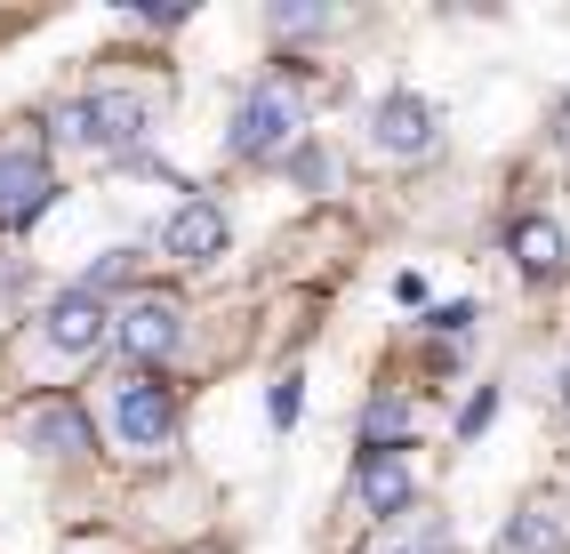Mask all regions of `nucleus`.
<instances>
[{
    "mask_svg": "<svg viewBox=\"0 0 570 554\" xmlns=\"http://www.w3.org/2000/svg\"><path fill=\"white\" fill-rule=\"evenodd\" d=\"M97 426L121 458L154 466V458L177 451V394L154 369H112V378H97Z\"/></svg>",
    "mask_w": 570,
    "mask_h": 554,
    "instance_id": "obj_1",
    "label": "nucleus"
},
{
    "mask_svg": "<svg viewBox=\"0 0 570 554\" xmlns=\"http://www.w3.org/2000/svg\"><path fill=\"white\" fill-rule=\"evenodd\" d=\"M154 121H161L154 89H137V81H97V89H81V105H65V113H57V137H72V145L97 154V161H129V154H145Z\"/></svg>",
    "mask_w": 570,
    "mask_h": 554,
    "instance_id": "obj_2",
    "label": "nucleus"
},
{
    "mask_svg": "<svg viewBox=\"0 0 570 554\" xmlns=\"http://www.w3.org/2000/svg\"><path fill=\"white\" fill-rule=\"evenodd\" d=\"M306 113H314L306 81H289V72L249 81L242 105H234V121H225V161H274V154H289V145L306 137Z\"/></svg>",
    "mask_w": 570,
    "mask_h": 554,
    "instance_id": "obj_3",
    "label": "nucleus"
},
{
    "mask_svg": "<svg viewBox=\"0 0 570 554\" xmlns=\"http://www.w3.org/2000/svg\"><path fill=\"white\" fill-rule=\"evenodd\" d=\"M112 338V306L89 298L81 281L57 289V298L41 306V321H32V338H24V362H41V369H72V362H89L97 346Z\"/></svg>",
    "mask_w": 570,
    "mask_h": 554,
    "instance_id": "obj_4",
    "label": "nucleus"
},
{
    "mask_svg": "<svg viewBox=\"0 0 570 554\" xmlns=\"http://www.w3.org/2000/svg\"><path fill=\"white\" fill-rule=\"evenodd\" d=\"M57 201V161H49V129L41 121H9L0 129V234L32 226Z\"/></svg>",
    "mask_w": 570,
    "mask_h": 554,
    "instance_id": "obj_5",
    "label": "nucleus"
},
{
    "mask_svg": "<svg viewBox=\"0 0 570 554\" xmlns=\"http://www.w3.org/2000/svg\"><path fill=\"white\" fill-rule=\"evenodd\" d=\"M112 346H121L129 369H161L185 354V306L177 298H129L121 314H112Z\"/></svg>",
    "mask_w": 570,
    "mask_h": 554,
    "instance_id": "obj_6",
    "label": "nucleus"
},
{
    "mask_svg": "<svg viewBox=\"0 0 570 554\" xmlns=\"http://www.w3.org/2000/svg\"><path fill=\"white\" fill-rule=\"evenodd\" d=\"M370 154L377 161H434L442 154V113L417 89H394L370 105Z\"/></svg>",
    "mask_w": 570,
    "mask_h": 554,
    "instance_id": "obj_7",
    "label": "nucleus"
},
{
    "mask_svg": "<svg viewBox=\"0 0 570 554\" xmlns=\"http://www.w3.org/2000/svg\"><path fill=\"white\" fill-rule=\"evenodd\" d=\"M17 442L24 451H41V458H57V466H72V458H89L97 451V426L72 410V402H32V410H17Z\"/></svg>",
    "mask_w": 570,
    "mask_h": 554,
    "instance_id": "obj_8",
    "label": "nucleus"
},
{
    "mask_svg": "<svg viewBox=\"0 0 570 554\" xmlns=\"http://www.w3.org/2000/svg\"><path fill=\"white\" fill-rule=\"evenodd\" d=\"M499 554H570V491H530L507 514Z\"/></svg>",
    "mask_w": 570,
    "mask_h": 554,
    "instance_id": "obj_9",
    "label": "nucleus"
},
{
    "mask_svg": "<svg viewBox=\"0 0 570 554\" xmlns=\"http://www.w3.org/2000/svg\"><path fill=\"white\" fill-rule=\"evenodd\" d=\"M410 498H417V474H410L402 451L354 458V506L370 514V523H394V514H410Z\"/></svg>",
    "mask_w": 570,
    "mask_h": 554,
    "instance_id": "obj_10",
    "label": "nucleus"
},
{
    "mask_svg": "<svg viewBox=\"0 0 570 554\" xmlns=\"http://www.w3.org/2000/svg\"><path fill=\"white\" fill-rule=\"evenodd\" d=\"M507 257L530 274V281H554V274H570V234H562V217H547V209H522L514 226H507Z\"/></svg>",
    "mask_w": 570,
    "mask_h": 554,
    "instance_id": "obj_11",
    "label": "nucleus"
},
{
    "mask_svg": "<svg viewBox=\"0 0 570 554\" xmlns=\"http://www.w3.org/2000/svg\"><path fill=\"white\" fill-rule=\"evenodd\" d=\"M225 234H234V226H225V209L194 194V201H177V217L161 226V249L177 257V266H209V257H225Z\"/></svg>",
    "mask_w": 570,
    "mask_h": 554,
    "instance_id": "obj_12",
    "label": "nucleus"
},
{
    "mask_svg": "<svg viewBox=\"0 0 570 554\" xmlns=\"http://www.w3.org/2000/svg\"><path fill=\"white\" fill-rule=\"evenodd\" d=\"M402 442H410V402L402 394H377L362 410V458L370 451H402Z\"/></svg>",
    "mask_w": 570,
    "mask_h": 554,
    "instance_id": "obj_13",
    "label": "nucleus"
},
{
    "mask_svg": "<svg viewBox=\"0 0 570 554\" xmlns=\"http://www.w3.org/2000/svg\"><path fill=\"white\" fill-rule=\"evenodd\" d=\"M265 24H274L282 41H322V32H337L346 17H337V9H306V0H274V9H265Z\"/></svg>",
    "mask_w": 570,
    "mask_h": 554,
    "instance_id": "obj_14",
    "label": "nucleus"
},
{
    "mask_svg": "<svg viewBox=\"0 0 570 554\" xmlns=\"http://www.w3.org/2000/svg\"><path fill=\"white\" fill-rule=\"evenodd\" d=\"M129 274H137V249H105L97 266L81 274V289H89V298H105V289H112V281H129Z\"/></svg>",
    "mask_w": 570,
    "mask_h": 554,
    "instance_id": "obj_15",
    "label": "nucleus"
},
{
    "mask_svg": "<svg viewBox=\"0 0 570 554\" xmlns=\"http://www.w3.org/2000/svg\"><path fill=\"white\" fill-rule=\"evenodd\" d=\"M377 554H459V546H450V531H442V523H417V531H402V538H386V546H377Z\"/></svg>",
    "mask_w": 570,
    "mask_h": 554,
    "instance_id": "obj_16",
    "label": "nucleus"
},
{
    "mask_svg": "<svg viewBox=\"0 0 570 554\" xmlns=\"http://www.w3.org/2000/svg\"><path fill=\"white\" fill-rule=\"evenodd\" d=\"M297 410H306V378L282 369V378H274V426H297Z\"/></svg>",
    "mask_w": 570,
    "mask_h": 554,
    "instance_id": "obj_17",
    "label": "nucleus"
},
{
    "mask_svg": "<svg viewBox=\"0 0 570 554\" xmlns=\"http://www.w3.org/2000/svg\"><path fill=\"white\" fill-rule=\"evenodd\" d=\"M490 418H499V386H482V394H474V402H466V418H459V434H466V442H474V434H482V426H490Z\"/></svg>",
    "mask_w": 570,
    "mask_h": 554,
    "instance_id": "obj_18",
    "label": "nucleus"
},
{
    "mask_svg": "<svg viewBox=\"0 0 570 554\" xmlns=\"http://www.w3.org/2000/svg\"><path fill=\"white\" fill-rule=\"evenodd\" d=\"M466 321H474V306H442V314H434L426 329H442V338H450V329H466Z\"/></svg>",
    "mask_w": 570,
    "mask_h": 554,
    "instance_id": "obj_19",
    "label": "nucleus"
},
{
    "mask_svg": "<svg viewBox=\"0 0 570 554\" xmlns=\"http://www.w3.org/2000/svg\"><path fill=\"white\" fill-rule=\"evenodd\" d=\"M289 169H297V177H306V185H330V161H322V154H297Z\"/></svg>",
    "mask_w": 570,
    "mask_h": 554,
    "instance_id": "obj_20",
    "label": "nucleus"
},
{
    "mask_svg": "<svg viewBox=\"0 0 570 554\" xmlns=\"http://www.w3.org/2000/svg\"><path fill=\"white\" fill-rule=\"evenodd\" d=\"M65 554H129V546H121V538H72Z\"/></svg>",
    "mask_w": 570,
    "mask_h": 554,
    "instance_id": "obj_21",
    "label": "nucleus"
},
{
    "mask_svg": "<svg viewBox=\"0 0 570 554\" xmlns=\"http://www.w3.org/2000/svg\"><path fill=\"white\" fill-rule=\"evenodd\" d=\"M562 402H570V362H562Z\"/></svg>",
    "mask_w": 570,
    "mask_h": 554,
    "instance_id": "obj_22",
    "label": "nucleus"
},
{
    "mask_svg": "<svg viewBox=\"0 0 570 554\" xmlns=\"http://www.w3.org/2000/svg\"><path fill=\"white\" fill-rule=\"evenodd\" d=\"M562 154H570V113H562Z\"/></svg>",
    "mask_w": 570,
    "mask_h": 554,
    "instance_id": "obj_23",
    "label": "nucleus"
}]
</instances>
